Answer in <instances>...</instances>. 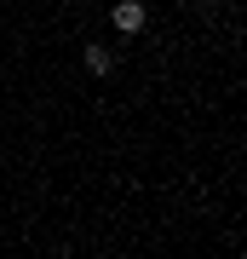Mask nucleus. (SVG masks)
Returning <instances> with one entry per match:
<instances>
[{
  "label": "nucleus",
  "instance_id": "f257e3e1",
  "mask_svg": "<svg viewBox=\"0 0 247 259\" xmlns=\"http://www.w3.org/2000/svg\"><path fill=\"white\" fill-rule=\"evenodd\" d=\"M144 0H115V12H110V23L121 29V35H138V29H144Z\"/></svg>",
  "mask_w": 247,
  "mask_h": 259
},
{
  "label": "nucleus",
  "instance_id": "7ed1b4c3",
  "mask_svg": "<svg viewBox=\"0 0 247 259\" xmlns=\"http://www.w3.org/2000/svg\"><path fill=\"white\" fill-rule=\"evenodd\" d=\"M202 6H219V0H202Z\"/></svg>",
  "mask_w": 247,
  "mask_h": 259
},
{
  "label": "nucleus",
  "instance_id": "f03ea898",
  "mask_svg": "<svg viewBox=\"0 0 247 259\" xmlns=\"http://www.w3.org/2000/svg\"><path fill=\"white\" fill-rule=\"evenodd\" d=\"M110 69H115L110 47H86V75H110Z\"/></svg>",
  "mask_w": 247,
  "mask_h": 259
}]
</instances>
